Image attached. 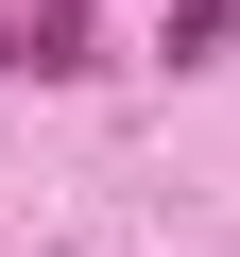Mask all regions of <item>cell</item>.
Instances as JSON below:
<instances>
[{"instance_id": "2", "label": "cell", "mask_w": 240, "mask_h": 257, "mask_svg": "<svg viewBox=\"0 0 240 257\" xmlns=\"http://www.w3.org/2000/svg\"><path fill=\"white\" fill-rule=\"evenodd\" d=\"M155 52H172V69H223V52H240V18H223V0H172V18H155Z\"/></svg>"}, {"instance_id": "1", "label": "cell", "mask_w": 240, "mask_h": 257, "mask_svg": "<svg viewBox=\"0 0 240 257\" xmlns=\"http://www.w3.org/2000/svg\"><path fill=\"white\" fill-rule=\"evenodd\" d=\"M0 69L18 86H86L103 69V0H18V18H0Z\"/></svg>"}]
</instances>
